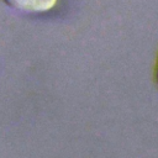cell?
Listing matches in <instances>:
<instances>
[{"mask_svg":"<svg viewBox=\"0 0 158 158\" xmlns=\"http://www.w3.org/2000/svg\"><path fill=\"white\" fill-rule=\"evenodd\" d=\"M4 2L23 12H46L57 4V0H4Z\"/></svg>","mask_w":158,"mask_h":158,"instance_id":"1","label":"cell"},{"mask_svg":"<svg viewBox=\"0 0 158 158\" xmlns=\"http://www.w3.org/2000/svg\"><path fill=\"white\" fill-rule=\"evenodd\" d=\"M157 83H158V70H157Z\"/></svg>","mask_w":158,"mask_h":158,"instance_id":"2","label":"cell"}]
</instances>
